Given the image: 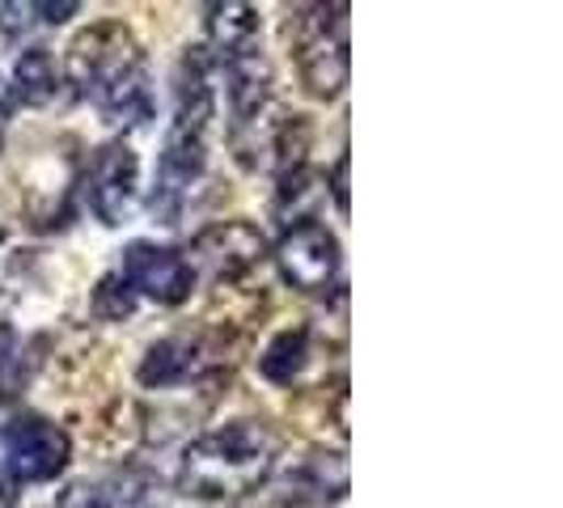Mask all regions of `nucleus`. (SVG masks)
<instances>
[{
	"label": "nucleus",
	"mask_w": 563,
	"mask_h": 508,
	"mask_svg": "<svg viewBox=\"0 0 563 508\" xmlns=\"http://www.w3.org/2000/svg\"><path fill=\"white\" fill-rule=\"evenodd\" d=\"M64 77L114 128H136L153 114L144 47L141 38L132 34V26L119 22V18L93 22L68 43Z\"/></svg>",
	"instance_id": "f257e3e1"
},
{
	"label": "nucleus",
	"mask_w": 563,
	"mask_h": 508,
	"mask_svg": "<svg viewBox=\"0 0 563 508\" xmlns=\"http://www.w3.org/2000/svg\"><path fill=\"white\" fill-rule=\"evenodd\" d=\"M280 457V437L263 420H229L196 437L183 450L178 487L196 500H233L251 496L272 479Z\"/></svg>",
	"instance_id": "f03ea898"
},
{
	"label": "nucleus",
	"mask_w": 563,
	"mask_h": 508,
	"mask_svg": "<svg viewBox=\"0 0 563 508\" xmlns=\"http://www.w3.org/2000/svg\"><path fill=\"white\" fill-rule=\"evenodd\" d=\"M292 64L306 93L335 102L347 89V4H306L288 18Z\"/></svg>",
	"instance_id": "7ed1b4c3"
},
{
	"label": "nucleus",
	"mask_w": 563,
	"mask_h": 508,
	"mask_svg": "<svg viewBox=\"0 0 563 508\" xmlns=\"http://www.w3.org/2000/svg\"><path fill=\"white\" fill-rule=\"evenodd\" d=\"M203 169H208V128L174 119L153 183V217H162V225H178Z\"/></svg>",
	"instance_id": "20e7f679"
},
{
	"label": "nucleus",
	"mask_w": 563,
	"mask_h": 508,
	"mask_svg": "<svg viewBox=\"0 0 563 508\" xmlns=\"http://www.w3.org/2000/svg\"><path fill=\"white\" fill-rule=\"evenodd\" d=\"M187 254H191L187 263H191L196 280L208 276L217 288H229V284L251 276L254 267L263 263L267 242H263L258 225H251V221H217V225L199 229Z\"/></svg>",
	"instance_id": "39448f33"
},
{
	"label": "nucleus",
	"mask_w": 563,
	"mask_h": 508,
	"mask_svg": "<svg viewBox=\"0 0 563 508\" xmlns=\"http://www.w3.org/2000/svg\"><path fill=\"white\" fill-rule=\"evenodd\" d=\"M272 258L280 267V280L297 292H327L339 280L335 233L322 221H310V217H301L292 229H284Z\"/></svg>",
	"instance_id": "423d86ee"
},
{
	"label": "nucleus",
	"mask_w": 563,
	"mask_h": 508,
	"mask_svg": "<svg viewBox=\"0 0 563 508\" xmlns=\"http://www.w3.org/2000/svg\"><path fill=\"white\" fill-rule=\"evenodd\" d=\"M4 471L13 483H52L73 457V441L59 423L43 416H18L0 437Z\"/></svg>",
	"instance_id": "0eeeda50"
},
{
	"label": "nucleus",
	"mask_w": 563,
	"mask_h": 508,
	"mask_svg": "<svg viewBox=\"0 0 563 508\" xmlns=\"http://www.w3.org/2000/svg\"><path fill=\"white\" fill-rule=\"evenodd\" d=\"M89 208L102 225H128L141 199V157L123 141L102 144L89 162Z\"/></svg>",
	"instance_id": "6e6552de"
},
{
	"label": "nucleus",
	"mask_w": 563,
	"mask_h": 508,
	"mask_svg": "<svg viewBox=\"0 0 563 508\" xmlns=\"http://www.w3.org/2000/svg\"><path fill=\"white\" fill-rule=\"evenodd\" d=\"M132 292H144L157 306H183L196 288V272L183 251H169L157 242H132L123 251V272H119Z\"/></svg>",
	"instance_id": "1a4fd4ad"
},
{
	"label": "nucleus",
	"mask_w": 563,
	"mask_h": 508,
	"mask_svg": "<svg viewBox=\"0 0 563 508\" xmlns=\"http://www.w3.org/2000/svg\"><path fill=\"white\" fill-rule=\"evenodd\" d=\"M203 26H208V52L217 64H229V59H246L258 56V38H263V18L254 4H242V0H225V4H208L203 9Z\"/></svg>",
	"instance_id": "9d476101"
},
{
	"label": "nucleus",
	"mask_w": 563,
	"mask_h": 508,
	"mask_svg": "<svg viewBox=\"0 0 563 508\" xmlns=\"http://www.w3.org/2000/svg\"><path fill=\"white\" fill-rule=\"evenodd\" d=\"M59 508H162V496L141 475H114V479L68 483Z\"/></svg>",
	"instance_id": "9b49d317"
},
{
	"label": "nucleus",
	"mask_w": 563,
	"mask_h": 508,
	"mask_svg": "<svg viewBox=\"0 0 563 508\" xmlns=\"http://www.w3.org/2000/svg\"><path fill=\"white\" fill-rule=\"evenodd\" d=\"M196 368H199L196 339L169 335V339H157V343L144 352L136 377H141V386H148V390H169V386H183Z\"/></svg>",
	"instance_id": "f8f14e48"
},
{
	"label": "nucleus",
	"mask_w": 563,
	"mask_h": 508,
	"mask_svg": "<svg viewBox=\"0 0 563 508\" xmlns=\"http://www.w3.org/2000/svg\"><path fill=\"white\" fill-rule=\"evenodd\" d=\"M59 89V68L56 56L47 47H26L22 56L13 59V102H26V107H47Z\"/></svg>",
	"instance_id": "ddd939ff"
},
{
	"label": "nucleus",
	"mask_w": 563,
	"mask_h": 508,
	"mask_svg": "<svg viewBox=\"0 0 563 508\" xmlns=\"http://www.w3.org/2000/svg\"><path fill=\"white\" fill-rule=\"evenodd\" d=\"M310 365V331L306 327H288L272 339L258 356V373L272 382V386H292Z\"/></svg>",
	"instance_id": "4468645a"
},
{
	"label": "nucleus",
	"mask_w": 563,
	"mask_h": 508,
	"mask_svg": "<svg viewBox=\"0 0 563 508\" xmlns=\"http://www.w3.org/2000/svg\"><path fill=\"white\" fill-rule=\"evenodd\" d=\"M89 306H93V313H98L102 322H128V318L136 313V292L128 288V280H123L119 272H111V276L98 280Z\"/></svg>",
	"instance_id": "2eb2a0df"
},
{
	"label": "nucleus",
	"mask_w": 563,
	"mask_h": 508,
	"mask_svg": "<svg viewBox=\"0 0 563 508\" xmlns=\"http://www.w3.org/2000/svg\"><path fill=\"white\" fill-rule=\"evenodd\" d=\"M30 13H43V22H47V26H64L68 18H77V13H81V4H77V0H59V4H30Z\"/></svg>",
	"instance_id": "dca6fc26"
},
{
	"label": "nucleus",
	"mask_w": 563,
	"mask_h": 508,
	"mask_svg": "<svg viewBox=\"0 0 563 508\" xmlns=\"http://www.w3.org/2000/svg\"><path fill=\"white\" fill-rule=\"evenodd\" d=\"M331 196H335V208L347 217V157H339L331 166Z\"/></svg>",
	"instance_id": "f3484780"
},
{
	"label": "nucleus",
	"mask_w": 563,
	"mask_h": 508,
	"mask_svg": "<svg viewBox=\"0 0 563 508\" xmlns=\"http://www.w3.org/2000/svg\"><path fill=\"white\" fill-rule=\"evenodd\" d=\"M13 343H18V335H13V327H4L0 322V368L13 361Z\"/></svg>",
	"instance_id": "a211bd4d"
},
{
	"label": "nucleus",
	"mask_w": 563,
	"mask_h": 508,
	"mask_svg": "<svg viewBox=\"0 0 563 508\" xmlns=\"http://www.w3.org/2000/svg\"><path fill=\"white\" fill-rule=\"evenodd\" d=\"M9 111H13V93L0 85V119H9Z\"/></svg>",
	"instance_id": "6ab92c4d"
}]
</instances>
